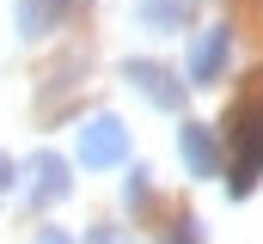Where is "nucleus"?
<instances>
[{"instance_id":"nucleus-1","label":"nucleus","mask_w":263,"mask_h":244,"mask_svg":"<svg viewBox=\"0 0 263 244\" xmlns=\"http://www.w3.org/2000/svg\"><path fill=\"white\" fill-rule=\"evenodd\" d=\"M73 159H80L86 171H110V165H123V159H129V128L110 116V110L86 116L80 128H73Z\"/></svg>"},{"instance_id":"nucleus-2","label":"nucleus","mask_w":263,"mask_h":244,"mask_svg":"<svg viewBox=\"0 0 263 244\" xmlns=\"http://www.w3.org/2000/svg\"><path fill=\"white\" fill-rule=\"evenodd\" d=\"M67 189H73V177H67V159H62V153H49V147L31 153V165H25V201H31V214L67 201Z\"/></svg>"},{"instance_id":"nucleus-3","label":"nucleus","mask_w":263,"mask_h":244,"mask_svg":"<svg viewBox=\"0 0 263 244\" xmlns=\"http://www.w3.org/2000/svg\"><path fill=\"white\" fill-rule=\"evenodd\" d=\"M123 79H129L153 110H165V116L184 110V79H178L172 67H159V61H123Z\"/></svg>"},{"instance_id":"nucleus-4","label":"nucleus","mask_w":263,"mask_h":244,"mask_svg":"<svg viewBox=\"0 0 263 244\" xmlns=\"http://www.w3.org/2000/svg\"><path fill=\"white\" fill-rule=\"evenodd\" d=\"M239 153H245V159H239V171L227 177V195H233V201H245V195L257 189V171H263V104L239 116Z\"/></svg>"},{"instance_id":"nucleus-5","label":"nucleus","mask_w":263,"mask_h":244,"mask_svg":"<svg viewBox=\"0 0 263 244\" xmlns=\"http://www.w3.org/2000/svg\"><path fill=\"white\" fill-rule=\"evenodd\" d=\"M233 55V25H208L196 43H190V86H214L220 67Z\"/></svg>"},{"instance_id":"nucleus-6","label":"nucleus","mask_w":263,"mask_h":244,"mask_svg":"<svg viewBox=\"0 0 263 244\" xmlns=\"http://www.w3.org/2000/svg\"><path fill=\"white\" fill-rule=\"evenodd\" d=\"M178 159H184L190 177H220V140H214V128L184 122L178 128Z\"/></svg>"},{"instance_id":"nucleus-7","label":"nucleus","mask_w":263,"mask_h":244,"mask_svg":"<svg viewBox=\"0 0 263 244\" xmlns=\"http://www.w3.org/2000/svg\"><path fill=\"white\" fill-rule=\"evenodd\" d=\"M202 0H135V25L153 31V37H178L190 18H196Z\"/></svg>"},{"instance_id":"nucleus-8","label":"nucleus","mask_w":263,"mask_h":244,"mask_svg":"<svg viewBox=\"0 0 263 244\" xmlns=\"http://www.w3.org/2000/svg\"><path fill=\"white\" fill-rule=\"evenodd\" d=\"M62 18H67V0H18V6H12V25H18V37H25V43H37V37L62 31Z\"/></svg>"},{"instance_id":"nucleus-9","label":"nucleus","mask_w":263,"mask_h":244,"mask_svg":"<svg viewBox=\"0 0 263 244\" xmlns=\"http://www.w3.org/2000/svg\"><path fill=\"white\" fill-rule=\"evenodd\" d=\"M123 201H129V208H147V201H153V183H147V165H135V171H129V183H123Z\"/></svg>"},{"instance_id":"nucleus-10","label":"nucleus","mask_w":263,"mask_h":244,"mask_svg":"<svg viewBox=\"0 0 263 244\" xmlns=\"http://www.w3.org/2000/svg\"><path fill=\"white\" fill-rule=\"evenodd\" d=\"M86 244H141L129 232V226H92V232H86Z\"/></svg>"},{"instance_id":"nucleus-11","label":"nucleus","mask_w":263,"mask_h":244,"mask_svg":"<svg viewBox=\"0 0 263 244\" xmlns=\"http://www.w3.org/2000/svg\"><path fill=\"white\" fill-rule=\"evenodd\" d=\"M172 244H202V220H178V232H172Z\"/></svg>"},{"instance_id":"nucleus-12","label":"nucleus","mask_w":263,"mask_h":244,"mask_svg":"<svg viewBox=\"0 0 263 244\" xmlns=\"http://www.w3.org/2000/svg\"><path fill=\"white\" fill-rule=\"evenodd\" d=\"M31 244H73V238H67L62 226H37V238H31Z\"/></svg>"},{"instance_id":"nucleus-13","label":"nucleus","mask_w":263,"mask_h":244,"mask_svg":"<svg viewBox=\"0 0 263 244\" xmlns=\"http://www.w3.org/2000/svg\"><path fill=\"white\" fill-rule=\"evenodd\" d=\"M6 189H12V159L0 153V195H6Z\"/></svg>"}]
</instances>
